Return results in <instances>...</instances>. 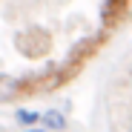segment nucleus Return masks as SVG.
Masks as SVG:
<instances>
[{"mask_svg": "<svg viewBox=\"0 0 132 132\" xmlns=\"http://www.w3.org/2000/svg\"><path fill=\"white\" fill-rule=\"evenodd\" d=\"M17 121H20V123H40V115H37V112H26V109H20V112H17Z\"/></svg>", "mask_w": 132, "mask_h": 132, "instance_id": "7ed1b4c3", "label": "nucleus"}, {"mask_svg": "<svg viewBox=\"0 0 132 132\" xmlns=\"http://www.w3.org/2000/svg\"><path fill=\"white\" fill-rule=\"evenodd\" d=\"M129 132H132V126H129Z\"/></svg>", "mask_w": 132, "mask_h": 132, "instance_id": "39448f33", "label": "nucleus"}, {"mask_svg": "<svg viewBox=\"0 0 132 132\" xmlns=\"http://www.w3.org/2000/svg\"><path fill=\"white\" fill-rule=\"evenodd\" d=\"M126 6H129V0H106V6H103V17H106V20L115 17V14L126 12Z\"/></svg>", "mask_w": 132, "mask_h": 132, "instance_id": "f03ea898", "label": "nucleus"}, {"mask_svg": "<svg viewBox=\"0 0 132 132\" xmlns=\"http://www.w3.org/2000/svg\"><path fill=\"white\" fill-rule=\"evenodd\" d=\"M40 123L46 129H63L66 126V118H63V112H57V109H49V112L40 115Z\"/></svg>", "mask_w": 132, "mask_h": 132, "instance_id": "f257e3e1", "label": "nucleus"}, {"mask_svg": "<svg viewBox=\"0 0 132 132\" xmlns=\"http://www.w3.org/2000/svg\"><path fill=\"white\" fill-rule=\"evenodd\" d=\"M26 132H43V129H26Z\"/></svg>", "mask_w": 132, "mask_h": 132, "instance_id": "20e7f679", "label": "nucleus"}]
</instances>
